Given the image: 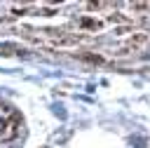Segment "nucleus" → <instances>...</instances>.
Masks as SVG:
<instances>
[{
	"mask_svg": "<svg viewBox=\"0 0 150 148\" xmlns=\"http://www.w3.org/2000/svg\"><path fill=\"white\" fill-rule=\"evenodd\" d=\"M28 136L21 108L0 92V148H23Z\"/></svg>",
	"mask_w": 150,
	"mask_h": 148,
	"instance_id": "f257e3e1",
	"label": "nucleus"
}]
</instances>
